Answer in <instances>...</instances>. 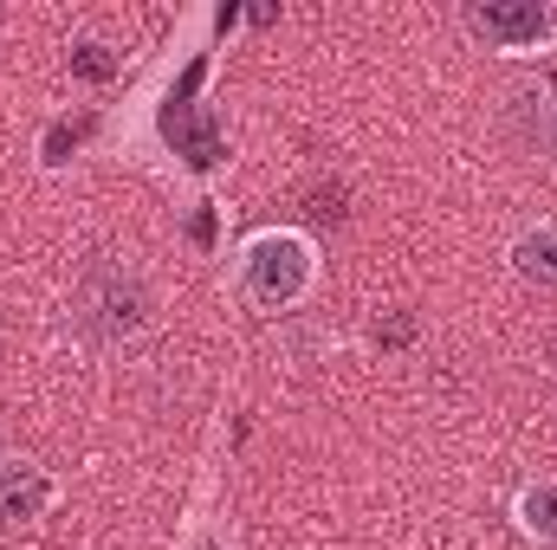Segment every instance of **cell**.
Masks as SVG:
<instances>
[{
	"mask_svg": "<svg viewBox=\"0 0 557 550\" xmlns=\"http://www.w3.org/2000/svg\"><path fill=\"white\" fill-rule=\"evenodd\" d=\"M324 278V247L305 227H253L234 247V291L253 311H298Z\"/></svg>",
	"mask_w": 557,
	"mask_h": 550,
	"instance_id": "obj_1",
	"label": "cell"
},
{
	"mask_svg": "<svg viewBox=\"0 0 557 550\" xmlns=\"http://www.w3.org/2000/svg\"><path fill=\"white\" fill-rule=\"evenodd\" d=\"M460 33L493 59H539L557 52V7L552 0H473L460 7Z\"/></svg>",
	"mask_w": 557,
	"mask_h": 550,
	"instance_id": "obj_2",
	"label": "cell"
},
{
	"mask_svg": "<svg viewBox=\"0 0 557 550\" xmlns=\"http://www.w3.org/2000/svg\"><path fill=\"white\" fill-rule=\"evenodd\" d=\"M78 317L91 324V337L104 343H124V337H143L156 324V285L137 273V266H98L78 291Z\"/></svg>",
	"mask_w": 557,
	"mask_h": 550,
	"instance_id": "obj_3",
	"label": "cell"
},
{
	"mask_svg": "<svg viewBox=\"0 0 557 550\" xmlns=\"http://www.w3.org/2000/svg\"><path fill=\"white\" fill-rule=\"evenodd\" d=\"M52 505H59V479L26 453H0V538L33 532Z\"/></svg>",
	"mask_w": 557,
	"mask_h": 550,
	"instance_id": "obj_4",
	"label": "cell"
},
{
	"mask_svg": "<svg viewBox=\"0 0 557 550\" xmlns=\"http://www.w3.org/2000/svg\"><path fill=\"white\" fill-rule=\"evenodd\" d=\"M506 273L519 278L525 291L557 298V221H525V227L506 240Z\"/></svg>",
	"mask_w": 557,
	"mask_h": 550,
	"instance_id": "obj_5",
	"label": "cell"
},
{
	"mask_svg": "<svg viewBox=\"0 0 557 550\" xmlns=\"http://www.w3.org/2000/svg\"><path fill=\"white\" fill-rule=\"evenodd\" d=\"M512 532L532 550H557V473H539L512 492Z\"/></svg>",
	"mask_w": 557,
	"mask_h": 550,
	"instance_id": "obj_6",
	"label": "cell"
},
{
	"mask_svg": "<svg viewBox=\"0 0 557 550\" xmlns=\"http://www.w3.org/2000/svg\"><path fill=\"white\" fill-rule=\"evenodd\" d=\"M506 124H512V137L525 142V149H539V155H552L557 162V98L552 91L519 85V91L506 98Z\"/></svg>",
	"mask_w": 557,
	"mask_h": 550,
	"instance_id": "obj_7",
	"label": "cell"
}]
</instances>
